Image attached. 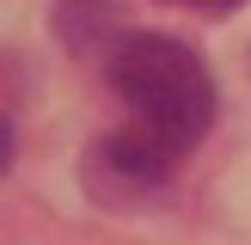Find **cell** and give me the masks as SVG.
<instances>
[{
	"mask_svg": "<svg viewBox=\"0 0 251 245\" xmlns=\"http://www.w3.org/2000/svg\"><path fill=\"white\" fill-rule=\"evenodd\" d=\"M104 80L129 104L135 129L166 141L178 159L215 122V74L202 68V55L190 43H178L166 31H129L117 43V55L104 61Z\"/></svg>",
	"mask_w": 251,
	"mask_h": 245,
	"instance_id": "6da1fadb",
	"label": "cell"
},
{
	"mask_svg": "<svg viewBox=\"0 0 251 245\" xmlns=\"http://www.w3.org/2000/svg\"><path fill=\"white\" fill-rule=\"evenodd\" d=\"M172 172H178V153L141 129L98 135L80 159V184L98 208H159L172 196Z\"/></svg>",
	"mask_w": 251,
	"mask_h": 245,
	"instance_id": "7a4b0ae2",
	"label": "cell"
},
{
	"mask_svg": "<svg viewBox=\"0 0 251 245\" xmlns=\"http://www.w3.org/2000/svg\"><path fill=\"white\" fill-rule=\"evenodd\" d=\"M55 37L74 49V55H104L110 61L129 31H123L117 0H61L55 6Z\"/></svg>",
	"mask_w": 251,
	"mask_h": 245,
	"instance_id": "3957f363",
	"label": "cell"
},
{
	"mask_svg": "<svg viewBox=\"0 0 251 245\" xmlns=\"http://www.w3.org/2000/svg\"><path fill=\"white\" fill-rule=\"evenodd\" d=\"M172 6H190V12H208V19H221V12H239L245 0H172Z\"/></svg>",
	"mask_w": 251,
	"mask_h": 245,
	"instance_id": "277c9868",
	"label": "cell"
},
{
	"mask_svg": "<svg viewBox=\"0 0 251 245\" xmlns=\"http://www.w3.org/2000/svg\"><path fill=\"white\" fill-rule=\"evenodd\" d=\"M12 153H19V135H12V122H6V117H0V172H6V166H12Z\"/></svg>",
	"mask_w": 251,
	"mask_h": 245,
	"instance_id": "5b68a950",
	"label": "cell"
}]
</instances>
